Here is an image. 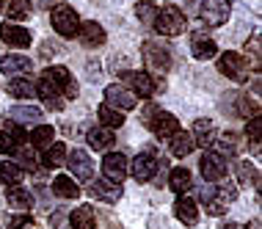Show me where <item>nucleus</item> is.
Wrapping results in <instances>:
<instances>
[{"label": "nucleus", "instance_id": "c756f323", "mask_svg": "<svg viewBox=\"0 0 262 229\" xmlns=\"http://www.w3.org/2000/svg\"><path fill=\"white\" fill-rule=\"evenodd\" d=\"M86 141H89L91 149L105 152V149L113 144V130H108V127H91V130L86 133Z\"/></svg>", "mask_w": 262, "mask_h": 229}, {"label": "nucleus", "instance_id": "0eeeda50", "mask_svg": "<svg viewBox=\"0 0 262 229\" xmlns=\"http://www.w3.org/2000/svg\"><path fill=\"white\" fill-rule=\"evenodd\" d=\"M144 61H146V69H149V72L166 75L168 69H171V53H168V47L158 45V41H146L144 45Z\"/></svg>", "mask_w": 262, "mask_h": 229}, {"label": "nucleus", "instance_id": "393cba45", "mask_svg": "<svg viewBox=\"0 0 262 229\" xmlns=\"http://www.w3.org/2000/svg\"><path fill=\"white\" fill-rule=\"evenodd\" d=\"M168 188H171L177 196L188 193L190 188H193V177H190V171H188V169H182V166L171 169V171H168Z\"/></svg>", "mask_w": 262, "mask_h": 229}, {"label": "nucleus", "instance_id": "f3484780", "mask_svg": "<svg viewBox=\"0 0 262 229\" xmlns=\"http://www.w3.org/2000/svg\"><path fill=\"white\" fill-rule=\"evenodd\" d=\"M33 69V61L28 58V55H19V53H9V55H3L0 58V72L3 75H17V77H23L28 75Z\"/></svg>", "mask_w": 262, "mask_h": 229}, {"label": "nucleus", "instance_id": "4c0bfd02", "mask_svg": "<svg viewBox=\"0 0 262 229\" xmlns=\"http://www.w3.org/2000/svg\"><path fill=\"white\" fill-rule=\"evenodd\" d=\"M221 185H215V199L218 202H224V204H232L237 199V188H235V182H229V180H218Z\"/></svg>", "mask_w": 262, "mask_h": 229}, {"label": "nucleus", "instance_id": "9b49d317", "mask_svg": "<svg viewBox=\"0 0 262 229\" xmlns=\"http://www.w3.org/2000/svg\"><path fill=\"white\" fill-rule=\"evenodd\" d=\"M199 171H202V177H204L207 182L224 180V177H226V157L210 149V152H204V155L199 157Z\"/></svg>", "mask_w": 262, "mask_h": 229}, {"label": "nucleus", "instance_id": "c85d7f7f", "mask_svg": "<svg viewBox=\"0 0 262 229\" xmlns=\"http://www.w3.org/2000/svg\"><path fill=\"white\" fill-rule=\"evenodd\" d=\"M6 17L11 19V23H23V19L31 17L33 11V0H6Z\"/></svg>", "mask_w": 262, "mask_h": 229}, {"label": "nucleus", "instance_id": "2eb2a0df", "mask_svg": "<svg viewBox=\"0 0 262 229\" xmlns=\"http://www.w3.org/2000/svg\"><path fill=\"white\" fill-rule=\"evenodd\" d=\"M89 193L100 202H108V204H116L122 199V182H111V180H91V188Z\"/></svg>", "mask_w": 262, "mask_h": 229}, {"label": "nucleus", "instance_id": "a211bd4d", "mask_svg": "<svg viewBox=\"0 0 262 229\" xmlns=\"http://www.w3.org/2000/svg\"><path fill=\"white\" fill-rule=\"evenodd\" d=\"M77 39L86 47H102L105 45V28L100 23H94V19H86V23H80V28H77Z\"/></svg>", "mask_w": 262, "mask_h": 229}, {"label": "nucleus", "instance_id": "cd10ccee", "mask_svg": "<svg viewBox=\"0 0 262 229\" xmlns=\"http://www.w3.org/2000/svg\"><path fill=\"white\" fill-rule=\"evenodd\" d=\"M168 147H171V155L174 157H188L190 152H193V135L185 133V130H177L171 135V141H168Z\"/></svg>", "mask_w": 262, "mask_h": 229}, {"label": "nucleus", "instance_id": "f257e3e1", "mask_svg": "<svg viewBox=\"0 0 262 229\" xmlns=\"http://www.w3.org/2000/svg\"><path fill=\"white\" fill-rule=\"evenodd\" d=\"M185 25H188L185 11H182L180 6H174V3L160 6L158 14H155V23H152V28L160 33V36H180V33L185 31Z\"/></svg>", "mask_w": 262, "mask_h": 229}, {"label": "nucleus", "instance_id": "a19ab883", "mask_svg": "<svg viewBox=\"0 0 262 229\" xmlns=\"http://www.w3.org/2000/svg\"><path fill=\"white\" fill-rule=\"evenodd\" d=\"M19 144H25V141H19V138H14L11 133L0 130V155H14Z\"/></svg>", "mask_w": 262, "mask_h": 229}, {"label": "nucleus", "instance_id": "09e8293b", "mask_svg": "<svg viewBox=\"0 0 262 229\" xmlns=\"http://www.w3.org/2000/svg\"><path fill=\"white\" fill-rule=\"evenodd\" d=\"M6 9V0H0V11H3Z\"/></svg>", "mask_w": 262, "mask_h": 229}, {"label": "nucleus", "instance_id": "4468645a", "mask_svg": "<svg viewBox=\"0 0 262 229\" xmlns=\"http://www.w3.org/2000/svg\"><path fill=\"white\" fill-rule=\"evenodd\" d=\"M0 39L6 41L9 47H17V50H25V47H31V31L23 25H17V23H3L0 25Z\"/></svg>", "mask_w": 262, "mask_h": 229}, {"label": "nucleus", "instance_id": "b1692460", "mask_svg": "<svg viewBox=\"0 0 262 229\" xmlns=\"http://www.w3.org/2000/svg\"><path fill=\"white\" fill-rule=\"evenodd\" d=\"M53 193L58 199H77L80 196V185H77L75 177H69V174H58L53 180Z\"/></svg>", "mask_w": 262, "mask_h": 229}, {"label": "nucleus", "instance_id": "37998d69", "mask_svg": "<svg viewBox=\"0 0 262 229\" xmlns=\"http://www.w3.org/2000/svg\"><path fill=\"white\" fill-rule=\"evenodd\" d=\"M212 199H215V185H202L199 188V202L207 204V202H212Z\"/></svg>", "mask_w": 262, "mask_h": 229}, {"label": "nucleus", "instance_id": "dca6fc26", "mask_svg": "<svg viewBox=\"0 0 262 229\" xmlns=\"http://www.w3.org/2000/svg\"><path fill=\"white\" fill-rule=\"evenodd\" d=\"M174 216L185 226H196L199 224V204H196L190 196L182 193V196H177V202H174Z\"/></svg>", "mask_w": 262, "mask_h": 229}, {"label": "nucleus", "instance_id": "20e7f679", "mask_svg": "<svg viewBox=\"0 0 262 229\" xmlns=\"http://www.w3.org/2000/svg\"><path fill=\"white\" fill-rule=\"evenodd\" d=\"M215 67H218V72H221L224 77H229V80H235V83H246V80H249V64H246L243 53L226 50V53L218 55Z\"/></svg>", "mask_w": 262, "mask_h": 229}, {"label": "nucleus", "instance_id": "72a5a7b5", "mask_svg": "<svg viewBox=\"0 0 262 229\" xmlns=\"http://www.w3.org/2000/svg\"><path fill=\"white\" fill-rule=\"evenodd\" d=\"M0 182L6 185H19L23 182V169L11 160H0Z\"/></svg>", "mask_w": 262, "mask_h": 229}, {"label": "nucleus", "instance_id": "c03bdc74", "mask_svg": "<svg viewBox=\"0 0 262 229\" xmlns=\"http://www.w3.org/2000/svg\"><path fill=\"white\" fill-rule=\"evenodd\" d=\"M28 224H31V218L23 216V218H14L11 224H9V229H23V226H28Z\"/></svg>", "mask_w": 262, "mask_h": 229}, {"label": "nucleus", "instance_id": "7c9ffc66", "mask_svg": "<svg viewBox=\"0 0 262 229\" xmlns=\"http://www.w3.org/2000/svg\"><path fill=\"white\" fill-rule=\"evenodd\" d=\"M28 141H31V147H33V149H45V147H50L53 141H55L53 124H36V127L31 130V135H28Z\"/></svg>", "mask_w": 262, "mask_h": 229}, {"label": "nucleus", "instance_id": "a878e982", "mask_svg": "<svg viewBox=\"0 0 262 229\" xmlns=\"http://www.w3.org/2000/svg\"><path fill=\"white\" fill-rule=\"evenodd\" d=\"M67 144L63 141H53L50 147H45V155H41V166L45 169H58L63 166V160H67Z\"/></svg>", "mask_w": 262, "mask_h": 229}, {"label": "nucleus", "instance_id": "6e6552de", "mask_svg": "<svg viewBox=\"0 0 262 229\" xmlns=\"http://www.w3.org/2000/svg\"><path fill=\"white\" fill-rule=\"evenodd\" d=\"M229 11H232L229 0H202L199 3V17L212 28L224 25L226 19H229Z\"/></svg>", "mask_w": 262, "mask_h": 229}, {"label": "nucleus", "instance_id": "de8ad7c7", "mask_svg": "<svg viewBox=\"0 0 262 229\" xmlns=\"http://www.w3.org/2000/svg\"><path fill=\"white\" fill-rule=\"evenodd\" d=\"M251 229H259V221H257V218L251 221Z\"/></svg>", "mask_w": 262, "mask_h": 229}, {"label": "nucleus", "instance_id": "aec40b11", "mask_svg": "<svg viewBox=\"0 0 262 229\" xmlns=\"http://www.w3.org/2000/svg\"><path fill=\"white\" fill-rule=\"evenodd\" d=\"M6 202H9L14 210L28 213L33 204H36V199H33V193L28 188H23V185H9V188H6Z\"/></svg>", "mask_w": 262, "mask_h": 229}, {"label": "nucleus", "instance_id": "f704fd0d", "mask_svg": "<svg viewBox=\"0 0 262 229\" xmlns=\"http://www.w3.org/2000/svg\"><path fill=\"white\" fill-rule=\"evenodd\" d=\"M14 157H17V166L19 169H28V171H36V152H33V147L28 144H19L17 152H14Z\"/></svg>", "mask_w": 262, "mask_h": 229}, {"label": "nucleus", "instance_id": "423d86ee", "mask_svg": "<svg viewBox=\"0 0 262 229\" xmlns=\"http://www.w3.org/2000/svg\"><path fill=\"white\" fill-rule=\"evenodd\" d=\"M63 163L69 166V177H75V180H80V182L94 180V163H91L86 149H72V152H67V160Z\"/></svg>", "mask_w": 262, "mask_h": 229}, {"label": "nucleus", "instance_id": "f03ea898", "mask_svg": "<svg viewBox=\"0 0 262 229\" xmlns=\"http://www.w3.org/2000/svg\"><path fill=\"white\" fill-rule=\"evenodd\" d=\"M50 23L53 31L63 39H77V28H80V17L69 3H55L50 11Z\"/></svg>", "mask_w": 262, "mask_h": 229}, {"label": "nucleus", "instance_id": "bb28decb", "mask_svg": "<svg viewBox=\"0 0 262 229\" xmlns=\"http://www.w3.org/2000/svg\"><path fill=\"white\" fill-rule=\"evenodd\" d=\"M69 226L72 229H97V218H94V210L89 204H80L69 213Z\"/></svg>", "mask_w": 262, "mask_h": 229}, {"label": "nucleus", "instance_id": "5701e85b", "mask_svg": "<svg viewBox=\"0 0 262 229\" xmlns=\"http://www.w3.org/2000/svg\"><path fill=\"white\" fill-rule=\"evenodd\" d=\"M190 135H193V144L210 147V144H215L218 130H215V124H212L210 119H196V121H193V130H190Z\"/></svg>", "mask_w": 262, "mask_h": 229}, {"label": "nucleus", "instance_id": "7ed1b4c3", "mask_svg": "<svg viewBox=\"0 0 262 229\" xmlns=\"http://www.w3.org/2000/svg\"><path fill=\"white\" fill-rule=\"evenodd\" d=\"M144 124L152 130V135H158V138H171V135L180 130V119L174 116V113L168 111H160V108H146L144 111Z\"/></svg>", "mask_w": 262, "mask_h": 229}, {"label": "nucleus", "instance_id": "a18cd8bd", "mask_svg": "<svg viewBox=\"0 0 262 229\" xmlns=\"http://www.w3.org/2000/svg\"><path fill=\"white\" fill-rule=\"evenodd\" d=\"M55 53H58V47L50 45V41H45V45H41V55H45V58H47V55H55Z\"/></svg>", "mask_w": 262, "mask_h": 229}, {"label": "nucleus", "instance_id": "49530a36", "mask_svg": "<svg viewBox=\"0 0 262 229\" xmlns=\"http://www.w3.org/2000/svg\"><path fill=\"white\" fill-rule=\"evenodd\" d=\"M218 229H243V226H240V224H235V221H226V224H221Z\"/></svg>", "mask_w": 262, "mask_h": 229}, {"label": "nucleus", "instance_id": "9d476101", "mask_svg": "<svg viewBox=\"0 0 262 229\" xmlns=\"http://www.w3.org/2000/svg\"><path fill=\"white\" fill-rule=\"evenodd\" d=\"M41 77H47L50 83H55V89L61 91V97H67V99L77 97V80L69 75L67 67H47L45 72H41Z\"/></svg>", "mask_w": 262, "mask_h": 229}, {"label": "nucleus", "instance_id": "ddd939ff", "mask_svg": "<svg viewBox=\"0 0 262 229\" xmlns=\"http://www.w3.org/2000/svg\"><path fill=\"white\" fill-rule=\"evenodd\" d=\"M127 169H130V160L122 152H108L102 157V177L111 182H124Z\"/></svg>", "mask_w": 262, "mask_h": 229}, {"label": "nucleus", "instance_id": "1a4fd4ad", "mask_svg": "<svg viewBox=\"0 0 262 229\" xmlns=\"http://www.w3.org/2000/svg\"><path fill=\"white\" fill-rule=\"evenodd\" d=\"M122 80L130 86V91L138 99H149L155 91H158V83L152 80L149 72H136V69H127V72H122Z\"/></svg>", "mask_w": 262, "mask_h": 229}, {"label": "nucleus", "instance_id": "39448f33", "mask_svg": "<svg viewBox=\"0 0 262 229\" xmlns=\"http://www.w3.org/2000/svg\"><path fill=\"white\" fill-rule=\"evenodd\" d=\"M163 169H166V160H163V157H155L152 152H141L136 160L130 163L127 174H133L136 182H149V180H155V174L163 171Z\"/></svg>", "mask_w": 262, "mask_h": 229}, {"label": "nucleus", "instance_id": "473e14b6", "mask_svg": "<svg viewBox=\"0 0 262 229\" xmlns=\"http://www.w3.org/2000/svg\"><path fill=\"white\" fill-rule=\"evenodd\" d=\"M6 89H9L11 97H19V99H28V97L36 94V86H33L31 77H11Z\"/></svg>", "mask_w": 262, "mask_h": 229}, {"label": "nucleus", "instance_id": "4be33fe9", "mask_svg": "<svg viewBox=\"0 0 262 229\" xmlns=\"http://www.w3.org/2000/svg\"><path fill=\"white\" fill-rule=\"evenodd\" d=\"M36 94L41 97V102L47 105V108H53V111H61L63 108V99H61V91L55 89V83H50L47 77H39L36 83Z\"/></svg>", "mask_w": 262, "mask_h": 229}, {"label": "nucleus", "instance_id": "f8f14e48", "mask_svg": "<svg viewBox=\"0 0 262 229\" xmlns=\"http://www.w3.org/2000/svg\"><path fill=\"white\" fill-rule=\"evenodd\" d=\"M105 105H111V108H116V111H133L138 105V97L133 94L130 89H124V86H119V83H111L108 89H105Z\"/></svg>", "mask_w": 262, "mask_h": 229}, {"label": "nucleus", "instance_id": "2f4dec72", "mask_svg": "<svg viewBox=\"0 0 262 229\" xmlns=\"http://www.w3.org/2000/svg\"><path fill=\"white\" fill-rule=\"evenodd\" d=\"M97 119H100L102 127H108V130H119V127L124 124V113L116 111V108H111V105H105V102L97 108Z\"/></svg>", "mask_w": 262, "mask_h": 229}, {"label": "nucleus", "instance_id": "c9c22d12", "mask_svg": "<svg viewBox=\"0 0 262 229\" xmlns=\"http://www.w3.org/2000/svg\"><path fill=\"white\" fill-rule=\"evenodd\" d=\"M237 177H240L243 185H254V188L259 185V171H257V166H251L249 160L237 163Z\"/></svg>", "mask_w": 262, "mask_h": 229}, {"label": "nucleus", "instance_id": "ea45409f", "mask_svg": "<svg viewBox=\"0 0 262 229\" xmlns=\"http://www.w3.org/2000/svg\"><path fill=\"white\" fill-rule=\"evenodd\" d=\"M246 135H249L254 152H259V141H262V119H259V116H251L249 127H246Z\"/></svg>", "mask_w": 262, "mask_h": 229}, {"label": "nucleus", "instance_id": "6ab92c4d", "mask_svg": "<svg viewBox=\"0 0 262 229\" xmlns=\"http://www.w3.org/2000/svg\"><path fill=\"white\" fill-rule=\"evenodd\" d=\"M11 121H17L19 127H36L41 124V119H45V113H41V108H36V105H14V108L9 111Z\"/></svg>", "mask_w": 262, "mask_h": 229}, {"label": "nucleus", "instance_id": "e433bc0d", "mask_svg": "<svg viewBox=\"0 0 262 229\" xmlns=\"http://www.w3.org/2000/svg\"><path fill=\"white\" fill-rule=\"evenodd\" d=\"M155 14H158V6H155L152 0H138V3H136V17L144 25H152L155 23Z\"/></svg>", "mask_w": 262, "mask_h": 229}, {"label": "nucleus", "instance_id": "79ce46f5", "mask_svg": "<svg viewBox=\"0 0 262 229\" xmlns=\"http://www.w3.org/2000/svg\"><path fill=\"white\" fill-rule=\"evenodd\" d=\"M204 213H207V216H224V213H226V204L218 202V199H212V202L204 204Z\"/></svg>", "mask_w": 262, "mask_h": 229}, {"label": "nucleus", "instance_id": "412c9836", "mask_svg": "<svg viewBox=\"0 0 262 229\" xmlns=\"http://www.w3.org/2000/svg\"><path fill=\"white\" fill-rule=\"evenodd\" d=\"M190 53L199 61H210L218 55V45L207 36V33H193V39H190Z\"/></svg>", "mask_w": 262, "mask_h": 229}, {"label": "nucleus", "instance_id": "58836bf2", "mask_svg": "<svg viewBox=\"0 0 262 229\" xmlns=\"http://www.w3.org/2000/svg\"><path fill=\"white\" fill-rule=\"evenodd\" d=\"M221 152L218 155H224V157H232V155H237L240 152V138H237V133H226V135H221Z\"/></svg>", "mask_w": 262, "mask_h": 229}]
</instances>
